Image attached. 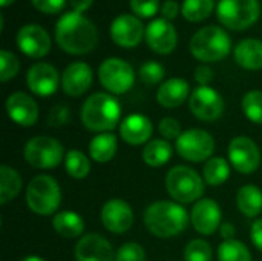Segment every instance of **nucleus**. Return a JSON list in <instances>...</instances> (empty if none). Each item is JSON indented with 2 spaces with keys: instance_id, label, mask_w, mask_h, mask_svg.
<instances>
[{
  "instance_id": "obj_1",
  "label": "nucleus",
  "mask_w": 262,
  "mask_h": 261,
  "mask_svg": "<svg viewBox=\"0 0 262 261\" xmlns=\"http://www.w3.org/2000/svg\"><path fill=\"white\" fill-rule=\"evenodd\" d=\"M55 40L57 45L68 54L81 55L95 48L98 32L89 18L83 14L71 11L58 18L55 25Z\"/></svg>"
},
{
  "instance_id": "obj_2",
  "label": "nucleus",
  "mask_w": 262,
  "mask_h": 261,
  "mask_svg": "<svg viewBox=\"0 0 262 261\" xmlns=\"http://www.w3.org/2000/svg\"><path fill=\"white\" fill-rule=\"evenodd\" d=\"M190 217L183 205L169 200H160L147 206L144 211V226L158 238H172L180 235L189 223Z\"/></svg>"
},
{
  "instance_id": "obj_3",
  "label": "nucleus",
  "mask_w": 262,
  "mask_h": 261,
  "mask_svg": "<svg viewBox=\"0 0 262 261\" xmlns=\"http://www.w3.org/2000/svg\"><path fill=\"white\" fill-rule=\"evenodd\" d=\"M80 118L88 131L98 134L111 132L121 123V105L111 94L95 92L81 105Z\"/></svg>"
},
{
  "instance_id": "obj_4",
  "label": "nucleus",
  "mask_w": 262,
  "mask_h": 261,
  "mask_svg": "<svg viewBox=\"0 0 262 261\" xmlns=\"http://www.w3.org/2000/svg\"><path fill=\"white\" fill-rule=\"evenodd\" d=\"M190 52L200 62H220L226 58L232 49L229 34L220 26H204L190 38Z\"/></svg>"
},
{
  "instance_id": "obj_5",
  "label": "nucleus",
  "mask_w": 262,
  "mask_h": 261,
  "mask_svg": "<svg viewBox=\"0 0 262 261\" xmlns=\"http://www.w3.org/2000/svg\"><path fill=\"white\" fill-rule=\"evenodd\" d=\"M204 178L189 166H173L166 175V189L180 205H189L201 200L204 194Z\"/></svg>"
},
{
  "instance_id": "obj_6",
  "label": "nucleus",
  "mask_w": 262,
  "mask_h": 261,
  "mask_svg": "<svg viewBox=\"0 0 262 261\" xmlns=\"http://www.w3.org/2000/svg\"><path fill=\"white\" fill-rule=\"evenodd\" d=\"M61 203V191L51 175H35L26 188V205L37 215H52Z\"/></svg>"
},
{
  "instance_id": "obj_7",
  "label": "nucleus",
  "mask_w": 262,
  "mask_h": 261,
  "mask_svg": "<svg viewBox=\"0 0 262 261\" xmlns=\"http://www.w3.org/2000/svg\"><path fill=\"white\" fill-rule=\"evenodd\" d=\"M23 155L28 165L35 169H52L57 168L64 158L63 145L48 135H37L26 142Z\"/></svg>"
},
{
  "instance_id": "obj_8",
  "label": "nucleus",
  "mask_w": 262,
  "mask_h": 261,
  "mask_svg": "<svg viewBox=\"0 0 262 261\" xmlns=\"http://www.w3.org/2000/svg\"><path fill=\"white\" fill-rule=\"evenodd\" d=\"M216 15L226 28L241 31L258 20L259 3L258 0H220Z\"/></svg>"
},
{
  "instance_id": "obj_9",
  "label": "nucleus",
  "mask_w": 262,
  "mask_h": 261,
  "mask_svg": "<svg viewBox=\"0 0 262 261\" xmlns=\"http://www.w3.org/2000/svg\"><path fill=\"white\" fill-rule=\"evenodd\" d=\"M175 149L187 162H207L215 151V138L204 129H187L175 142Z\"/></svg>"
},
{
  "instance_id": "obj_10",
  "label": "nucleus",
  "mask_w": 262,
  "mask_h": 261,
  "mask_svg": "<svg viewBox=\"0 0 262 261\" xmlns=\"http://www.w3.org/2000/svg\"><path fill=\"white\" fill-rule=\"evenodd\" d=\"M98 78L103 88L111 94H124L134 86L135 74L127 62L111 57L100 65Z\"/></svg>"
},
{
  "instance_id": "obj_11",
  "label": "nucleus",
  "mask_w": 262,
  "mask_h": 261,
  "mask_svg": "<svg viewBox=\"0 0 262 261\" xmlns=\"http://www.w3.org/2000/svg\"><path fill=\"white\" fill-rule=\"evenodd\" d=\"M190 112L201 122H215L224 112V100L221 94L210 86H198L189 98Z\"/></svg>"
},
{
  "instance_id": "obj_12",
  "label": "nucleus",
  "mask_w": 262,
  "mask_h": 261,
  "mask_svg": "<svg viewBox=\"0 0 262 261\" xmlns=\"http://www.w3.org/2000/svg\"><path fill=\"white\" fill-rule=\"evenodd\" d=\"M227 152H229V163L239 174H246V175L253 174L259 168L261 163L259 148L252 138L246 135L235 137L229 143Z\"/></svg>"
},
{
  "instance_id": "obj_13",
  "label": "nucleus",
  "mask_w": 262,
  "mask_h": 261,
  "mask_svg": "<svg viewBox=\"0 0 262 261\" xmlns=\"http://www.w3.org/2000/svg\"><path fill=\"white\" fill-rule=\"evenodd\" d=\"M223 212L220 205L212 198L198 200L190 212V223L193 229L201 235H212L220 231Z\"/></svg>"
},
{
  "instance_id": "obj_14",
  "label": "nucleus",
  "mask_w": 262,
  "mask_h": 261,
  "mask_svg": "<svg viewBox=\"0 0 262 261\" xmlns=\"http://www.w3.org/2000/svg\"><path fill=\"white\" fill-rule=\"evenodd\" d=\"M100 218L109 232L124 234L134 225V211L127 202L121 198H111L103 205Z\"/></svg>"
},
{
  "instance_id": "obj_15",
  "label": "nucleus",
  "mask_w": 262,
  "mask_h": 261,
  "mask_svg": "<svg viewBox=\"0 0 262 261\" xmlns=\"http://www.w3.org/2000/svg\"><path fill=\"white\" fill-rule=\"evenodd\" d=\"M111 37L121 48H135L146 35V29L137 15L121 14L111 23Z\"/></svg>"
},
{
  "instance_id": "obj_16",
  "label": "nucleus",
  "mask_w": 262,
  "mask_h": 261,
  "mask_svg": "<svg viewBox=\"0 0 262 261\" xmlns=\"http://www.w3.org/2000/svg\"><path fill=\"white\" fill-rule=\"evenodd\" d=\"M17 46L25 55L41 58L51 51V37L38 25H25L17 32Z\"/></svg>"
},
{
  "instance_id": "obj_17",
  "label": "nucleus",
  "mask_w": 262,
  "mask_h": 261,
  "mask_svg": "<svg viewBox=\"0 0 262 261\" xmlns=\"http://www.w3.org/2000/svg\"><path fill=\"white\" fill-rule=\"evenodd\" d=\"M146 42L157 54H169L177 48L178 35L175 26L166 18H155L146 28Z\"/></svg>"
},
{
  "instance_id": "obj_18",
  "label": "nucleus",
  "mask_w": 262,
  "mask_h": 261,
  "mask_svg": "<svg viewBox=\"0 0 262 261\" xmlns=\"http://www.w3.org/2000/svg\"><path fill=\"white\" fill-rule=\"evenodd\" d=\"M26 82L31 92L40 97H49L58 89L60 74L49 63H35L29 68Z\"/></svg>"
},
{
  "instance_id": "obj_19",
  "label": "nucleus",
  "mask_w": 262,
  "mask_h": 261,
  "mask_svg": "<svg viewBox=\"0 0 262 261\" xmlns=\"http://www.w3.org/2000/svg\"><path fill=\"white\" fill-rule=\"evenodd\" d=\"M77 261H115L112 245L98 234L83 235L75 246Z\"/></svg>"
},
{
  "instance_id": "obj_20",
  "label": "nucleus",
  "mask_w": 262,
  "mask_h": 261,
  "mask_svg": "<svg viewBox=\"0 0 262 261\" xmlns=\"http://www.w3.org/2000/svg\"><path fill=\"white\" fill-rule=\"evenodd\" d=\"M6 112L14 123L29 128L38 118V105L25 92H12L6 100Z\"/></svg>"
},
{
  "instance_id": "obj_21",
  "label": "nucleus",
  "mask_w": 262,
  "mask_h": 261,
  "mask_svg": "<svg viewBox=\"0 0 262 261\" xmlns=\"http://www.w3.org/2000/svg\"><path fill=\"white\" fill-rule=\"evenodd\" d=\"M92 80L94 74L91 66L84 62H74L63 71L61 88L64 94L71 97H80L91 88Z\"/></svg>"
},
{
  "instance_id": "obj_22",
  "label": "nucleus",
  "mask_w": 262,
  "mask_h": 261,
  "mask_svg": "<svg viewBox=\"0 0 262 261\" xmlns=\"http://www.w3.org/2000/svg\"><path fill=\"white\" fill-rule=\"evenodd\" d=\"M154 125L143 114H130L120 123V137L132 146L144 145L152 137Z\"/></svg>"
},
{
  "instance_id": "obj_23",
  "label": "nucleus",
  "mask_w": 262,
  "mask_h": 261,
  "mask_svg": "<svg viewBox=\"0 0 262 261\" xmlns=\"http://www.w3.org/2000/svg\"><path fill=\"white\" fill-rule=\"evenodd\" d=\"M190 86L184 78H169L157 91V102L167 109L181 106L187 98H190Z\"/></svg>"
},
{
  "instance_id": "obj_24",
  "label": "nucleus",
  "mask_w": 262,
  "mask_h": 261,
  "mask_svg": "<svg viewBox=\"0 0 262 261\" xmlns=\"http://www.w3.org/2000/svg\"><path fill=\"white\" fill-rule=\"evenodd\" d=\"M235 62L249 71L262 69V42L258 38H246L241 40L235 51Z\"/></svg>"
},
{
  "instance_id": "obj_25",
  "label": "nucleus",
  "mask_w": 262,
  "mask_h": 261,
  "mask_svg": "<svg viewBox=\"0 0 262 261\" xmlns=\"http://www.w3.org/2000/svg\"><path fill=\"white\" fill-rule=\"evenodd\" d=\"M52 228L63 238H77L84 232V222L74 211H61L54 215Z\"/></svg>"
},
{
  "instance_id": "obj_26",
  "label": "nucleus",
  "mask_w": 262,
  "mask_h": 261,
  "mask_svg": "<svg viewBox=\"0 0 262 261\" xmlns=\"http://www.w3.org/2000/svg\"><path fill=\"white\" fill-rule=\"evenodd\" d=\"M118 149V140L117 135L112 132H103L97 134L91 143H89V155L97 163H107L111 162Z\"/></svg>"
},
{
  "instance_id": "obj_27",
  "label": "nucleus",
  "mask_w": 262,
  "mask_h": 261,
  "mask_svg": "<svg viewBox=\"0 0 262 261\" xmlns=\"http://www.w3.org/2000/svg\"><path fill=\"white\" fill-rule=\"evenodd\" d=\"M236 206L247 218H256L262 212V191L255 185L243 186L236 194Z\"/></svg>"
},
{
  "instance_id": "obj_28",
  "label": "nucleus",
  "mask_w": 262,
  "mask_h": 261,
  "mask_svg": "<svg viewBox=\"0 0 262 261\" xmlns=\"http://www.w3.org/2000/svg\"><path fill=\"white\" fill-rule=\"evenodd\" d=\"M172 154H173V148L167 140L154 138L146 143L141 157L147 166L160 168V166H164L166 163H169V160L172 158Z\"/></svg>"
},
{
  "instance_id": "obj_29",
  "label": "nucleus",
  "mask_w": 262,
  "mask_h": 261,
  "mask_svg": "<svg viewBox=\"0 0 262 261\" xmlns=\"http://www.w3.org/2000/svg\"><path fill=\"white\" fill-rule=\"evenodd\" d=\"M21 177L20 174L6 165L0 166V205H8L12 202L21 191Z\"/></svg>"
},
{
  "instance_id": "obj_30",
  "label": "nucleus",
  "mask_w": 262,
  "mask_h": 261,
  "mask_svg": "<svg viewBox=\"0 0 262 261\" xmlns=\"http://www.w3.org/2000/svg\"><path fill=\"white\" fill-rule=\"evenodd\" d=\"M230 163L223 157H212L206 162L203 178L209 186H221L230 177Z\"/></svg>"
},
{
  "instance_id": "obj_31",
  "label": "nucleus",
  "mask_w": 262,
  "mask_h": 261,
  "mask_svg": "<svg viewBox=\"0 0 262 261\" xmlns=\"http://www.w3.org/2000/svg\"><path fill=\"white\" fill-rule=\"evenodd\" d=\"M64 169L68 175L75 180L86 178L91 171V160L86 157L84 152L78 149H71L64 155Z\"/></svg>"
},
{
  "instance_id": "obj_32",
  "label": "nucleus",
  "mask_w": 262,
  "mask_h": 261,
  "mask_svg": "<svg viewBox=\"0 0 262 261\" xmlns=\"http://www.w3.org/2000/svg\"><path fill=\"white\" fill-rule=\"evenodd\" d=\"M218 261H252V254L243 242L224 240L218 248Z\"/></svg>"
},
{
  "instance_id": "obj_33",
  "label": "nucleus",
  "mask_w": 262,
  "mask_h": 261,
  "mask_svg": "<svg viewBox=\"0 0 262 261\" xmlns=\"http://www.w3.org/2000/svg\"><path fill=\"white\" fill-rule=\"evenodd\" d=\"M213 8V0H184L181 5V12L189 22H203L212 14Z\"/></svg>"
},
{
  "instance_id": "obj_34",
  "label": "nucleus",
  "mask_w": 262,
  "mask_h": 261,
  "mask_svg": "<svg viewBox=\"0 0 262 261\" xmlns=\"http://www.w3.org/2000/svg\"><path fill=\"white\" fill-rule=\"evenodd\" d=\"M244 115L256 125H262V91H249L241 102Z\"/></svg>"
},
{
  "instance_id": "obj_35",
  "label": "nucleus",
  "mask_w": 262,
  "mask_h": 261,
  "mask_svg": "<svg viewBox=\"0 0 262 261\" xmlns=\"http://www.w3.org/2000/svg\"><path fill=\"white\" fill-rule=\"evenodd\" d=\"M184 261H212V246L201 238H195L184 248Z\"/></svg>"
},
{
  "instance_id": "obj_36",
  "label": "nucleus",
  "mask_w": 262,
  "mask_h": 261,
  "mask_svg": "<svg viewBox=\"0 0 262 261\" xmlns=\"http://www.w3.org/2000/svg\"><path fill=\"white\" fill-rule=\"evenodd\" d=\"M164 74H166L164 66L161 63H158V62H154V60L143 63L140 71H138V75H140L141 82L146 83V85L160 83L164 78Z\"/></svg>"
},
{
  "instance_id": "obj_37",
  "label": "nucleus",
  "mask_w": 262,
  "mask_h": 261,
  "mask_svg": "<svg viewBox=\"0 0 262 261\" xmlns=\"http://www.w3.org/2000/svg\"><path fill=\"white\" fill-rule=\"evenodd\" d=\"M18 69H20L18 58L12 52L2 49L0 51V80L5 83V82L14 78L17 75Z\"/></svg>"
},
{
  "instance_id": "obj_38",
  "label": "nucleus",
  "mask_w": 262,
  "mask_h": 261,
  "mask_svg": "<svg viewBox=\"0 0 262 261\" xmlns=\"http://www.w3.org/2000/svg\"><path fill=\"white\" fill-rule=\"evenodd\" d=\"M115 261H146V252L141 245L129 242L118 248Z\"/></svg>"
},
{
  "instance_id": "obj_39",
  "label": "nucleus",
  "mask_w": 262,
  "mask_h": 261,
  "mask_svg": "<svg viewBox=\"0 0 262 261\" xmlns=\"http://www.w3.org/2000/svg\"><path fill=\"white\" fill-rule=\"evenodd\" d=\"M158 132L160 135L164 138V140H178L180 135L183 134V129H181V123L173 118V117H164L160 120V125H158Z\"/></svg>"
},
{
  "instance_id": "obj_40",
  "label": "nucleus",
  "mask_w": 262,
  "mask_h": 261,
  "mask_svg": "<svg viewBox=\"0 0 262 261\" xmlns=\"http://www.w3.org/2000/svg\"><path fill=\"white\" fill-rule=\"evenodd\" d=\"M130 9L140 18L154 17L160 9L158 0H130Z\"/></svg>"
},
{
  "instance_id": "obj_41",
  "label": "nucleus",
  "mask_w": 262,
  "mask_h": 261,
  "mask_svg": "<svg viewBox=\"0 0 262 261\" xmlns=\"http://www.w3.org/2000/svg\"><path fill=\"white\" fill-rule=\"evenodd\" d=\"M71 120V112L66 105H55L48 114V125L52 128H60L68 125Z\"/></svg>"
},
{
  "instance_id": "obj_42",
  "label": "nucleus",
  "mask_w": 262,
  "mask_h": 261,
  "mask_svg": "<svg viewBox=\"0 0 262 261\" xmlns=\"http://www.w3.org/2000/svg\"><path fill=\"white\" fill-rule=\"evenodd\" d=\"M31 3L45 14H57L64 8L66 0H31Z\"/></svg>"
},
{
  "instance_id": "obj_43",
  "label": "nucleus",
  "mask_w": 262,
  "mask_h": 261,
  "mask_svg": "<svg viewBox=\"0 0 262 261\" xmlns=\"http://www.w3.org/2000/svg\"><path fill=\"white\" fill-rule=\"evenodd\" d=\"M193 77L200 86H209V83L213 80V71H212V68H209L206 65H200V66H196Z\"/></svg>"
},
{
  "instance_id": "obj_44",
  "label": "nucleus",
  "mask_w": 262,
  "mask_h": 261,
  "mask_svg": "<svg viewBox=\"0 0 262 261\" xmlns=\"http://www.w3.org/2000/svg\"><path fill=\"white\" fill-rule=\"evenodd\" d=\"M178 11H180V5L175 2V0H166L163 5H161V15L163 18L166 20H172L178 15Z\"/></svg>"
},
{
  "instance_id": "obj_45",
  "label": "nucleus",
  "mask_w": 262,
  "mask_h": 261,
  "mask_svg": "<svg viewBox=\"0 0 262 261\" xmlns=\"http://www.w3.org/2000/svg\"><path fill=\"white\" fill-rule=\"evenodd\" d=\"M250 237H252L255 248L262 252V218H258L253 222L252 229H250Z\"/></svg>"
},
{
  "instance_id": "obj_46",
  "label": "nucleus",
  "mask_w": 262,
  "mask_h": 261,
  "mask_svg": "<svg viewBox=\"0 0 262 261\" xmlns=\"http://www.w3.org/2000/svg\"><path fill=\"white\" fill-rule=\"evenodd\" d=\"M92 2H94V0H69V5H71V8H72L75 12L83 14L84 11H88V9L91 8Z\"/></svg>"
},
{
  "instance_id": "obj_47",
  "label": "nucleus",
  "mask_w": 262,
  "mask_h": 261,
  "mask_svg": "<svg viewBox=\"0 0 262 261\" xmlns=\"http://www.w3.org/2000/svg\"><path fill=\"white\" fill-rule=\"evenodd\" d=\"M220 234H221V237H223L224 240H232V238H235L236 229H235V226H233L232 223L226 222V223H223V225L220 226Z\"/></svg>"
},
{
  "instance_id": "obj_48",
  "label": "nucleus",
  "mask_w": 262,
  "mask_h": 261,
  "mask_svg": "<svg viewBox=\"0 0 262 261\" xmlns=\"http://www.w3.org/2000/svg\"><path fill=\"white\" fill-rule=\"evenodd\" d=\"M20 261H46V260H43L41 257H37V255H28V257L21 258Z\"/></svg>"
},
{
  "instance_id": "obj_49",
  "label": "nucleus",
  "mask_w": 262,
  "mask_h": 261,
  "mask_svg": "<svg viewBox=\"0 0 262 261\" xmlns=\"http://www.w3.org/2000/svg\"><path fill=\"white\" fill-rule=\"evenodd\" d=\"M12 2H14V0H0V5L5 8V6H8V5H9V3H12Z\"/></svg>"
}]
</instances>
